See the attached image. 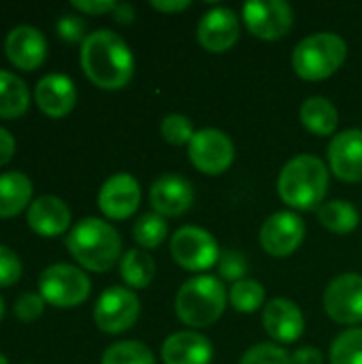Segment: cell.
<instances>
[{
  "mask_svg": "<svg viewBox=\"0 0 362 364\" xmlns=\"http://www.w3.org/2000/svg\"><path fill=\"white\" fill-rule=\"evenodd\" d=\"M81 68L102 90H122L134 75V58L113 30H96L81 43Z\"/></svg>",
  "mask_w": 362,
  "mask_h": 364,
  "instance_id": "obj_1",
  "label": "cell"
},
{
  "mask_svg": "<svg viewBox=\"0 0 362 364\" xmlns=\"http://www.w3.org/2000/svg\"><path fill=\"white\" fill-rule=\"evenodd\" d=\"M280 198L299 211H312L322 207L329 192V171L318 156L301 154L286 162L277 177Z\"/></svg>",
  "mask_w": 362,
  "mask_h": 364,
  "instance_id": "obj_2",
  "label": "cell"
},
{
  "mask_svg": "<svg viewBox=\"0 0 362 364\" xmlns=\"http://www.w3.org/2000/svg\"><path fill=\"white\" fill-rule=\"evenodd\" d=\"M66 247L83 269L94 273L113 269L122 256L119 232L100 218H85L77 222L66 237Z\"/></svg>",
  "mask_w": 362,
  "mask_h": 364,
  "instance_id": "obj_3",
  "label": "cell"
},
{
  "mask_svg": "<svg viewBox=\"0 0 362 364\" xmlns=\"http://www.w3.org/2000/svg\"><path fill=\"white\" fill-rule=\"evenodd\" d=\"M228 303V292L222 279L213 275L190 277L177 292V318L192 328H207L215 324Z\"/></svg>",
  "mask_w": 362,
  "mask_h": 364,
  "instance_id": "obj_4",
  "label": "cell"
},
{
  "mask_svg": "<svg viewBox=\"0 0 362 364\" xmlns=\"http://www.w3.org/2000/svg\"><path fill=\"white\" fill-rule=\"evenodd\" d=\"M348 58L346 41L335 32H316L292 51V68L305 81H322L335 75Z\"/></svg>",
  "mask_w": 362,
  "mask_h": 364,
  "instance_id": "obj_5",
  "label": "cell"
},
{
  "mask_svg": "<svg viewBox=\"0 0 362 364\" xmlns=\"http://www.w3.org/2000/svg\"><path fill=\"white\" fill-rule=\"evenodd\" d=\"M38 290L45 303L62 309L81 305L92 290L90 277L73 264H51L38 277Z\"/></svg>",
  "mask_w": 362,
  "mask_h": 364,
  "instance_id": "obj_6",
  "label": "cell"
},
{
  "mask_svg": "<svg viewBox=\"0 0 362 364\" xmlns=\"http://www.w3.org/2000/svg\"><path fill=\"white\" fill-rule=\"evenodd\" d=\"M173 260L186 271H207L220 262V245L211 232L198 226H183L171 239Z\"/></svg>",
  "mask_w": 362,
  "mask_h": 364,
  "instance_id": "obj_7",
  "label": "cell"
},
{
  "mask_svg": "<svg viewBox=\"0 0 362 364\" xmlns=\"http://www.w3.org/2000/svg\"><path fill=\"white\" fill-rule=\"evenodd\" d=\"M188 158L196 171L205 175H222L235 160V145L230 136L218 128L196 130L188 143Z\"/></svg>",
  "mask_w": 362,
  "mask_h": 364,
  "instance_id": "obj_8",
  "label": "cell"
},
{
  "mask_svg": "<svg viewBox=\"0 0 362 364\" xmlns=\"http://www.w3.org/2000/svg\"><path fill=\"white\" fill-rule=\"evenodd\" d=\"M141 314V303L139 296L122 286H111L107 288L94 307V322L102 333L117 335L128 331Z\"/></svg>",
  "mask_w": 362,
  "mask_h": 364,
  "instance_id": "obj_9",
  "label": "cell"
},
{
  "mask_svg": "<svg viewBox=\"0 0 362 364\" xmlns=\"http://www.w3.org/2000/svg\"><path fill=\"white\" fill-rule=\"evenodd\" d=\"M245 28L262 38V41H277L286 36L294 23L292 6L284 0H252L245 2L241 9Z\"/></svg>",
  "mask_w": 362,
  "mask_h": 364,
  "instance_id": "obj_10",
  "label": "cell"
},
{
  "mask_svg": "<svg viewBox=\"0 0 362 364\" xmlns=\"http://www.w3.org/2000/svg\"><path fill=\"white\" fill-rule=\"evenodd\" d=\"M324 311L337 324L354 326L362 322V275L344 273L324 292Z\"/></svg>",
  "mask_w": 362,
  "mask_h": 364,
  "instance_id": "obj_11",
  "label": "cell"
},
{
  "mask_svg": "<svg viewBox=\"0 0 362 364\" xmlns=\"http://www.w3.org/2000/svg\"><path fill=\"white\" fill-rule=\"evenodd\" d=\"M305 239V222L294 211H277L269 215L260 228V245L269 256L286 258L299 250Z\"/></svg>",
  "mask_w": 362,
  "mask_h": 364,
  "instance_id": "obj_12",
  "label": "cell"
},
{
  "mask_svg": "<svg viewBox=\"0 0 362 364\" xmlns=\"http://www.w3.org/2000/svg\"><path fill=\"white\" fill-rule=\"evenodd\" d=\"M241 23L233 9L215 6L198 21V43L211 53H224L239 41Z\"/></svg>",
  "mask_w": 362,
  "mask_h": 364,
  "instance_id": "obj_13",
  "label": "cell"
},
{
  "mask_svg": "<svg viewBox=\"0 0 362 364\" xmlns=\"http://www.w3.org/2000/svg\"><path fill=\"white\" fill-rule=\"evenodd\" d=\"M141 203V186L128 173L109 177L98 192V207L109 220L130 218Z\"/></svg>",
  "mask_w": 362,
  "mask_h": 364,
  "instance_id": "obj_14",
  "label": "cell"
},
{
  "mask_svg": "<svg viewBox=\"0 0 362 364\" xmlns=\"http://www.w3.org/2000/svg\"><path fill=\"white\" fill-rule=\"evenodd\" d=\"M194 203V190L181 175H162L149 188V205L162 218L183 215Z\"/></svg>",
  "mask_w": 362,
  "mask_h": 364,
  "instance_id": "obj_15",
  "label": "cell"
},
{
  "mask_svg": "<svg viewBox=\"0 0 362 364\" xmlns=\"http://www.w3.org/2000/svg\"><path fill=\"white\" fill-rule=\"evenodd\" d=\"M331 171L348 183L362 181V130L350 128L333 136L329 145Z\"/></svg>",
  "mask_w": 362,
  "mask_h": 364,
  "instance_id": "obj_16",
  "label": "cell"
},
{
  "mask_svg": "<svg viewBox=\"0 0 362 364\" xmlns=\"http://www.w3.org/2000/svg\"><path fill=\"white\" fill-rule=\"evenodd\" d=\"M262 324L269 337L277 343H294L305 333L303 311L290 299L269 301L262 311Z\"/></svg>",
  "mask_w": 362,
  "mask_h": 364,
  "instance_id": "obj_17",
  "label": "cell"
},
{
  "mask_svg": "<svg viewBox=\"0 0 362 364\" xmlns=\"http://www.w3.org/2000/svg\"><path fill=\"white\" fill-rule=\"evenodd\" d=\"M4 51L17 68L34 70L47 58V41L45 34L34 26H17L6 34Z\"/></svg>",
  "mask_w": 362,
  "mask_h": 364,
  "instance_id": "obj_18",
  "label": "cell"
},
{
  "mask_svg": "<svg viewBox=\"0 0 362 364\" xmlns=\"http://www.w3.org/2000/svg\"><path fill=\"white\" fill-rule=\"evenodd\" d=\"M34 98L38 109L49 117H64L75 109L77 102V87L70 77L51 73L38 79Z\"/></svg>",
  "mask_w": 362,
  "mask_h": 364,
  "instance_id": "obj_19",
  "label": "cell"
},
{
  "mask_svg": "<svg viewBox=\"0 0 362 364\" xmlns=\"http://www.w3.org/2000/svg\"><path fill=\"white\" fill-rule=\"evenodd\" d=\"M28 226L41 237H60L70 226V209L58 196H38L28 207Z\"/></svg>",
  "mask_w": 362,
  "mask_h": 364,
  "instance_id": "obj_20",
  "label": "cell"
},
{
  "mask_svg": "<svg viewBox=\"0 0 362 364\" xmlns=\"http://www.w3.org/2000/svg\"><path fill=\"white\" fill-rule=\"evenodd\" d=\"M213 348L201 333L183 331L166 337L162 343L164 364H211Z\"/></svg>",
  "mask_w": 362,
  "mask_h": 364,
  "instance_id": "obj_21",
  "label": "cell"
},
{
  "mask_svg": "<svg viewBox=\"0 0 362 364\" xmlns=\"http://www.w3.org/2000/svg\"><path fill=\"white\" fill-rule=\"evenodd\" d=\"M32 198V181L28 175L11 171L0 175V218H13L23 211Z\"/></svg>",
  "mask_w": 362,
  "mask_h": 364,
  "instance_id": "obj_22",
  "label": "cell"
},
{
  "mask_svg": "<svg viewBox=\"0 0 362 364\" xmlns=\"http://www.w3.org/2000/svg\"><path fill=\"white\" fill-rule=\"evenodd\" d=\"M301 122L303 126L316 136H331L339 126V111L329 98L312 96L301 107Z\"/></svg>",
  "mask_w": 362,
  "mask_h": 364,
  "instance_id": "obj_23",
  "label": "cell"
},
{
  "mask_svg": "<svg viewBox=\"0 0 362 364\" xmlns=\"http://www.w3.org/2000/svg\"><path fill=\"white\" fill-rule=\"evenodd\" d=\"M28 105L30 92L23 79H19L13 73L0 70V117H19L28 111Z\"/></svg>",
  "mask_w": 362,
  "mask_h": 364,
  "instance_id": "obj_24",
  "label": "cell"
},
{
  "mask_svg": "<svg viewBox=\"0 0 362 364\" xmlns=\"http://www.w3.org/2000/svg\"><path fill=\"white\" fill-rule=\"evenodd\" d=\"M119 275L130 288L143 290L151 284V279L156 275V262L145 250H128L122 256Z\"/></svg>",
  "mask_w": 362,
  "mask_h": 364,
  "instance_id": "obj_25",
  "label": "cell"
},
{
  "mask_svg": "<svg viewBox=\"0 0 362 364\" xmlns=\"http://www.w3.org/2000/svg\"><path fill=\"white\" fill-rule=\"evenodd\" d=\"M318 220L320 224L335 232V235H348L352 230H356L361 215L356 211V207L348 200H331L326 205H322L318 209Z\"/></svg>",
  "mask_w": 362,
  "mask_h": 364,
  "instance_id": "obj_26",
  "label": "cell"
},
{
  "mask_svg": "<svg viewBox=\"0 0 362 364\" xmlns=\"http://www.w3.org/2000/svg\"><path fill=\"white\" fill-rule=\"evenodd\" d=\"M132 237L134 241L143 247V250H154L158 245H162V241L169 237V224L162 215H158L156 211L151 213H143L132 228Z\"/></svg>",
  "mask_w": 362,
  "mask_h": 364,
  "instance_id": "obj_27",
  "label": "cell"
},
{
  "mask_svg": "<svg viewBox=\"0 0 362 364\" xmlns=\"http://www.w3.org/2000/svg\"><path fill=\"white\" fill-rule=\"evenodd\" d=\"M228 301L239 314H254L265 305V288L254 279H241L228 290Z\"/></svg>",
  "mask_w": 362,
  "mask_h": 364,
  "instance_id": "obj_28",
  "label": "cell"
},
{
  "mask_svg": "<svg viewBox=\"0 0 362 364\" xmlns=\"http://www.w3.org/2000/svg\"><path fill=\"white\" fill-rule=\"evenodd\" d=\"M100 364H156L151 350L139 341H119L105 350Z\"/></svg>",
  "mask_w": 362,
  "mask_h": 364,
  "instance_id": "obj_29",
  "label": "cell"
},
{
  "mask_svg": "<svg viewBox=\"0 0 362 364\" xmlns=\"http://www.w3.org/2000/svg\"><path fill=\"white\" fill-rule=\"evenodd\" d=\"M331 364H362V328L344 331L331 346Z\"/></svg>",
  "mask_w": 362,
  "mask_h": 364,
  "instance_id": "obj_30",
  "label": "cell"
},
{
  "mask_svg": "<svg viewBox=\"0 0 362 364\" xmlns=\"http://www.w3.org/2000/svg\"><path fill=\"white\" fill-rule=\"evenodd\" d=\"M160 132H162V139L171 145H188L194 136V126L186 115L171 113L162 119Z\"/></svg>",
  "mask_w": 362,
  "mask_h": 364,
  "instance_id": "obj_31",
  "label": "cell"
},
{
  "mask_svg": "<svg viewBox=\"0 0 362 364\" xmlns=\"http://www.w3.org/2000/svg\"><path fill=\"white\" fill-rule=\"evenodd\" d=\"M239 364H290V354L275 343H258L243 354Z\"/></svg>",
  "mask_w": 362,
  "mask_h": 364,
  "instance_id": "obj_32",
  "label": "cell"
},
{
  "mask_svg": "<svg viewBox=\"0 0 362 364\" xmlns=\"http://www.w3.org/2000/svg\"><path fill=\"white\" fill-rule=\"evenodd\" d=\"M220 275L224 282H241L247 273V258L241 254V252H235V250H226L222 252L220 256Z\"/></svg>",
  "mask_w": 362,
  "mask_h": 364,
  "instance_id": "obj_33",
  "label": "cell"
},
{
  "mask_svg": "<svg viewBox=\"0 0 362 364\" xmlns=\"http://www.w3.org/2000/svg\"><path fill=\"white\" fill-rule=\"evenodd\" d=\"M19 277H21V260L13 250L0 245V288L17 284Z\"/></svg>",
  "mask_w": 362,
  "mask_h": 364,
  "instance_id": "obj_34",
  "label": "cell"
},
{
  "mask_svg": "<svg viewBox=\"0 0 362 364\" xmlns=\"http://www.w3.org/2000/svg\"><path fill=\"white\" fill-rule=\"evenodd\" d=\"M43 307H45V299L41 294L26 292L15 301V316L21 322H34L43 314Z\"/></svg>",
  "mask_w": 362,
  "mask_h": 364,
  "instance_id": "obj_35",
  "label": "cell"
},
{
  "mask_svg": "<svg viewBox=\"0 0 362 364\" xmlns=\"http://www.w3.org/2000/svg\"><path fill=\"white\" fill-rule=\"evenodd\" d=\"M55 28H58L60 38H64L68 43H79V41L83 43L87 38V34H85V21L81 17L73 15V13L62 15L58 19V26Z\"/></svg>",
  "mask_w": 362,
  "mask_h": 364,
  "instance_id": "obj_36",
  "label": "cell"
},
{
  "mask_svg": "<svg viewBox=\"0 0 362 364\" xmlns=\"http://www.w3.org/2000/svg\"><path fill=\"white\" fill-rule=\"evenodd\" d=\"M117 2L113 0H73V6L81 13H87V15H105V13H113Z\"/></svg>",
  "mask_w": 362,
  "mask_h": 364,
  "instance_id": "obj_37",
  "label": "cell"
},
{
  "mask_svg": "<svg viewBox=\"0 0 362 364\" xmlns=\"http://www.w3.org/2000/svg\"><path fill=\"white\" fill-rule=\"evenodd\" d=\"M290 364H324V354L318 348L305 346L290 356Z\"/></svg>",
  "mask_w": 362,
  "mask_h": 364,
  "instance_id": "obj_38",
  "label": "cell"
},
{
  "mask_svg": "<svg viewBox=\"0 0 362 364\" xmlns=\"http://www.w3.org/2000/svg\"><path fill=\"white\" fill-rule=\"evenodd\" d=\"M15 154V139L9 130L0 128V166H4Z\"/></svg>",
  "mask_w": 362,
  "mask_h": 364,
  "instance_id": "obj_39",
  "label": "cell"
},
{
  "mask_svg": "<svg viewBox=\"0 0 362 364\" xmlns=\"http://www.w3.org/2000/svg\"><path fill=\"white\" fill-rule=\"evenodd\" d=\"M151 9L162 11V13H179L186 11L192 2L190 0H151Z\"/></svg>",
  "mask_w": 362,
  "mask_h": 364,
  "instance_id": "obj_40",
  "label": "cell"
},
{
  "mask_svg": "<svg viewBox=\"0 0 362 364\" xmlns=\"http://www.w3.org/2000/svg\"><path fill=\"white\" fill-rule=\"evenodd\" d=\"M113 17L117 23H130L134 19V6L130 2H117L113 9Z\"/></svg>",
  "mask_w": 362,
  "mask_h": 364,
  "instance_id": "obj_41",
  "label": "cell"
},
{
  "mask_svg": "<svg viewBox=\"0 0 362 364\" xmlns=\"http://www.w3.org/2000/svg\"><path fill=\"white\" fill-rule=\"evenodd\" d=\"M4 318V301H2V296H0V320Z\"/></svg>",
  "mask_w": 362,
  "mask_h": 364,
  "instance_id": "obj_42",
  "label": "cell"
},
{
  "mask_svg": "<svg viewBox=\"0 0 362 364\" xmlns=\"http://www.w3.org/2000/svg\"><path fill=\"white\" fill-rule=\"evenodd\" d=\"M0 364H9V360H6V356H4V354H0Z\"/></svg>",
  "mask_w": 362,
  "mask_h": 364,
  "instance_id": "obj_43",
  "label": "cell"
}]
</instances>
